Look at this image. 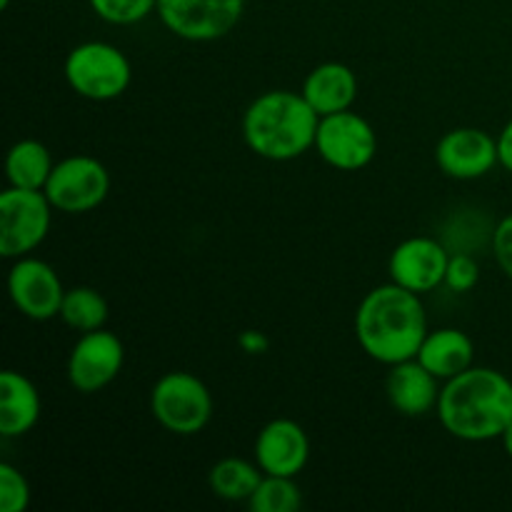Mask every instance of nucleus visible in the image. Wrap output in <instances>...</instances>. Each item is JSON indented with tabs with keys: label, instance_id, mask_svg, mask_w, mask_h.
Returning <instances> with one entry per match:
<instances>
[{
	"label": "nucleus",
	"instance_id": "nucleus-1",
	"mask_svg": "<svg viewBox=\"0 0 512 512\" xmlns=\"http://www.w3.org/2000/svg\"><path fill=\"white\" fill-rule=\"evenodd\" d=\"M435 415L455 440H500L512 423V380L495 368L473 365L445 380Z\"/></svg>",
	"mask_w": 512,
	"mask_h": 512
},
{
	"label": "nucleus",
	"instance_id": "nucleus-2",
	"mask_svg": "<svg viewBox=\"0 0 512 512\" xmlns=\"http://www.w3.org/2000/svg\"><path fill=\"white\" fill-rule=\"evenodd\" d=\"M428 335V315L418 293L398 283H385L365 293L355 310V338L375 363H403L418 355Z\"/></svg>",
	"mask_w": 512,
	"mask_h": 512
},
{
	"label": "nucleus",
	"instance_id": "nucleus-3",
	"mask_svg": "<svg viewBox=\"0 0 512 512\" xmlns=\"http://www.w3.org/2000/svg\"><path fill=\"white\" fill-rule=\"evenodd\" d=\"M320 115L310 108L303 93L268 90L245 108L240 133L258 158L270 163H290L315 148Z\"/></svg>",
	"mask_w": 512,
	"mask_h": 512
},
{
	"label": "nucleus",
	"instance_id": "nucleus-4",
	"mask_svg": "<svg viewBox=\"0 0 512 512\" xmlns=\"http://www.w3.org/2000/svg\"><path fill=\"white\" fill-rule=\"evenodd\" d=\"M63 75L70 90L80 98L110 103L130 88L133 65L118 45L105 40H85L65 55Z\"/></svg>",
	"mask_w": 512,
	"mask_h": 512
},
{
	"label": "nucleus",
	"instance_id": "nucleus-5",
	"mask_svg": "<svg viewBox=\"0 0 512 512\" xmlns=\"http://www.w3.org/2000/svg\"><path fill=\"white\" fill-rule=\"evenodd\" d=\"M213 393L198 375L170 370L155 380L150 390V415L173 435H198L213 420Z\"/></svg>",
	"mask_w": 512,
	"mask_h": 512
},
{
	"label": "nucleus",
	"instance_id": "nucleus-6",
	"mask_svg": "<svg viewBox=\"0 0 512 512\" xmlns=\"http://www.w3.org/2000/svg\"><path fill=\"white\" fill-rule=\"evenodd\" d=\"M53 210L45 190L8 185L0 193V255L8 260L33 255L48 238Z\"/></svg>",
	"mask_w": 512,
	"mask_h": 512
},
{
	"label": "nucleus",
	"instance_id": "nucleus-7",
	"mask_svg": "<svg viewBox=\"0 0 512 512\" xmlns=\"http://www.w3.org/2000/svg\"><path fill=\"white\" fill-rule=\"evenodd\" d=\"M313 150L330 168L340 173H358L378 155V133L370 120L353 113V108L340 110L320 118Z\"/></svg>",
	"mask_w": 512,
	"mask_h": 512
},
{
	"label": "nucleus",
	"instance_id": "nucleus-8",
	"mask_svg": "<svg viewBox=\"0 0 512 512\" xmlns=\"http://www.w3.org/2000/svg\"><path fill=\"white\" fill-rule=\"evenodd\" d=\"M108 168L93 155H68L58 160L45 183V195L65 215L93 213L110 195Z\"/></svg>",
	"mask_w": 512,
	"mask_h": 512
},
{
	"label": "nucleus",
	"instance_id": "nucleus-9",
	"mask_svg": "<svg viewBox=\"0 0 512 512\" xmlns=\"http://www.w3.org/2000/svg\"><path fill=\"white\" fill-rule=\"evenodd\" d=\"M245 13V0H158L155 15L180 40L215 43L233 33Z\"/></svg>",
	"mask_w": 512,
	"mask_h": 512
},
{
	"label": "nucleus",
	"instance_id": "nucleus-10",
	"mask_svg": "<svg viewBox=\"0 0 512 512\" xmlns=\"http://www.w3.org/2000/svg\"><path fill=\"white\" fill-rule=\"evenodd\" d=\"M8 295L13 308L33 323L60 318L65 285L58 270L35 255H23L8 270Z\"/></svg>",
	"mask_w": 512,
	"mask_h": 512
},
{
	"label": "nucleus",
	"instance_id": "nucleus-11",
	"mask_svg": "<svg viewBox=\"0 0 512 512\" xmlns=\"http://www.w3.org/2000/svg\"><path fill=\"white\" fill-rule=\"evenodd\" d=\"M125 365V345L110 330L80 333L68 355V380L78 393L93 395L108 388Z\"/></svg>",
	"mask_w": 512,
	"mask_h": 512
},
{
	"label": "nucleus",
	"instance_id": "nucleus-12",
	"mask_svg": "<svg viewBox=\"0 0 512 512\" xmlns=\"http://www.w3.org/2000/svg\"><path fill=\"white\" fill-rule=\"evenodd\" d=\"M448 260L450 250L440 240L430 235H413L395 245L388 260V275L393 283L425 295L445 285Z\"/></svg>",
	"mask_w": 512,
	"mask_h": 512
},
{
	"label": "nucleus",
	"instance_id": "nucleus-13",
	"mask_svg": "<svg viewBox=\"0 0 512 512\" xmlns=\"http://www.w3.org/2000/svg\"><path fill=\"white\" fill-rule=\"evenodd\" d=\"M440 173L453 180L485 178L500 163L498 138L480 128H453L435 145Z\"/></svg>",
	"mask_w": 512,
	"mask_h": 512
},
{
	"label": "nucleus",
	"instance_id": "nucleus-14",
	"mask_svg": "<svg viewBox=\"0 0 512 512\" xmlns=\"http://www.w3.org/2000/svg\"><path fill=\"white\" fill-rule=\"evenodd\" d=\"M253 458L265 475L298 478L310 460L308 433L290 418L270 420L255 438Z\"/></svg>",
	"mask_w": 512,
	"mask_h": 512
},
{
	"label": "nucleus",
	"instance_id": "nucleus-15",
	"mask_svg": "<svg viewBox=\"0 0 512 512\" xmlns=\"http://www.w3.org/2000/svg\"><path fill=\"white\" fill-rule=\"evenodd\" d=\"M443 380L435 378L418 358L403 360L388 368L385 378V395L395 413L405 418H423L438 410Z\"/></svg>",
	"mask_w": 512,
	"mask_h": 512
},
{
	"label": "nucleus",
	"instance_id": "nucleus-16",
	"mask_svg": "<svg viewBox=\"0 0 512 512\" xmlns=\"http://www.w3.org/2000/svg\"><path fill=\"white\" fill-rule=\"evenodd\" d=\"M43 413L40 390L33 380L18 370L0 373V435L23 438L38 425Z\"/></svg>",
	"mask_w": 512,
	"mask_h": 512
},
{
	"label": "nucleus",
	"instance_id": "nucleus-17",
	"mask_svg": "<svg viewBox=\"0 0 512 512\" xmlns=\"http://www.w3.org/2000/svg\"><path fill=\"white\" fill-rule=\"evenodd\" d=\"M300 93L320 118L350 110L358 98V75L350 65L340 63V60H328L310 70Z\"/></svg>",
	"mask_w": 512,
	"mask_h": 512
},
{
	"label": "nucleus",
	"instance_id": "nucleus-18",
	"mask_svg": "<svg viewBox=\"0 0 512 512\" xmlns=\"http://www.w3.org/2000/svg\"><path fill=\"white\" fill-rule=\"evenodd\" d=\"M415 358L430 370L438 380H450L455 375L473 368L475 345L468 333L460 328H438L428 330L423 345H420Z\"/></svg>",
	"mask_w": 512,
	"mask_h": 512
},
{
	"label": "nucleus",
	"instance_id": "nucleus-19",
	"mask_svg": "<svg viewBox=\"0 0 512 512\" xmlns=\"http://www.w3.org/2000/svg\"><path fill=\"white\" fill-rule=\"evenodd\" d=\"M53 168V155L35 138L18 140L5 155V180L15 188L43 190Z\"/></svg>",
	"mask_w": 512,
	"mask_h": 512
},
{
	"label": "nucleus",
	"instance_id": "nucleus-20",
	"mask_svg": "<svg viewBox=\"0 0 512 512\" xmlns=\"http://www.w3.org/2000/svg\"><path fill=\"white\" fill-rule=\"evenodd\" d=\"M263 475L255 460L223 458L210 468L208 485L215 498L228 500V503H248Z\"/></svg>",
	"mask_w": 512,
	"mask_h": 512
},
{
	"label": "nucleus",
	"instance_id": "nucleus-21",
	"mask_svg": "<svg viewBox=\"0 0 512 512\" xmlns=\"http://www.w3.org/2000/svg\"><path fill=\"white\" fill-rule=\"evenodd\" d=\"M110 318L108 300L103 293L90 285H75L65 290L63 305H60V320L75 333H90V330L105 328Z\"/></svg>",
	"mask_w": 512,
	"mask_h": 512
},
{
	"label": "nucleus",
	"instance_id": "nucleus-22",
	"mask_svg": "<svg viewBox=\"0 0 512 512\" xmlns=\"http://www.w3.org/2000/svg\"><path fill=\"white\" fill-rule=\"evenodd\" d=\"M303 505L295 478L283 475H263L260 485L255 488L253 498L248 500V508L253 512H295Z\"/></svg>",
	"mask_w": 512,
	"mask_h": 512
},
{
	"label": "nucleus",
	"instance_id": "nucleus-23",
	"mask_svg": "<svg viewBox=\"0 0 512 512\" xmlns=\"http://www.w3.org/2000/svg\"><path fill=\"white\" fill-rule=\"evenodd\" d=\"M95 18L108 25H138L158 10V0H88Z\"/></svg>",
	"mask_w": 512,
	"mask_h": 512
},
{
	"label": "nucleus",
	"instance_id": "nucleus-24",
	"mask_svg": "<svg viewBox=\"0 0 512 512\" xmlns=\"http://www.w3.org/2000/svg\"><path fill=\"white\" fill-rule=\"evenodd\" d=\"M33 500L28 478L15 465L0 463V512H25Z\"/></svg>",
	"mask_w": 512,
	"mask_h": 512
},
{
	"label": "nucleus",
	"instance_id": "nucleus-25",
	"mask_svg": "<svg viewBox=\"0 0 512 512\" xmlns=\"http://www.w3.org/2000/svg\"><path fill=\"white\" fill-rule=\"evenodd\" d=\"M480 283V265L470 253H450L445 288L453 293H470Z\"/></svg>",
	"mask_w": 512,
	"mask_h": 512
},
{
	"label": "nucleus",
	"instance_id": "nucleus-26",
	"mask_svg": "<svg viewBox=\"0 0 512 512\" xmlns=\"http://www.w3.org/2000/svg\"><path fill=\"white\" fill-rule=\"evenodd\" d=\"M490 248H493V258L498 268L512 280V213L500 218V223L495 225Z\"/></svg>",
	"mask_w": 512,
	"mask_h": 512
},
{
	"label": "nucleus",
	"instance_id": "nucleus-27",
	"mask_svg": "<svg viewBox=\"0 0 512 512\" xmlns=\"http://www.w3.org/2000/svg\"><path fill=\"white\" fill-rule=\"evenodd\" d=\"M238 345L248 355H265L270 350V338L260 330H245V333H240Z\"/></svg>",
	"mask_w": 512,
	"mask_h": 512
},
{
	"label": "nucleus",
	"instance_id": "nucleus-28",
	"mask_svg": "<svg viewBox=\"0 0 512 512\" xmlns=\"http://www.w3.org/2000/svg\"><path fill=\"white\" fill-rule=\"evenodd\" d=\"M498 153L500 165L512 175V118L505 123V128L498 135Z\"/></svg>",
	"mask_w": 512,
	"mask_h": 512
},
{
	"label": "nucleus",
	"instance_id": "nucleus-29",
	"mask_svg": "<svg viewBox=\"0 0 512 512\" xmlns=\"http://www.w3.org/2000/svg\"><path fill=\"white\" fill-rule=\"evenodd\" d=\"M500 443H503L505 453H508V458L512 460V423L508 425V428H505V433H503V438H500Z\"/></svg>",
	"mask_w": 512,
	"mask_h": 512
},
{
	"label": "nucleus",
	"instance_id": "nucleus-30",
	"mask_svg": "<svg viewBox=\"0 0 512 512\" xmlns=\"http://www.w3.org/2000/svg\"><path fill=\"white\" fill-rule=\"evenodd\" d=\"M8 5H10V0H0V10H8Z\"/></svg>",
	"mask_w": 512,
	"mask_h": 512
}]
</instances>
